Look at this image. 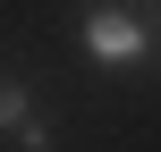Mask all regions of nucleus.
I'll use <instances>...</instances> for the list:
<instances>
[{
  "label": "nucleus",
  "mask_w": 161,
  "mask_h": 152,
  "mask_svg": "<svg viewBox=\"0 0 161 152\" xmlns=\"http://www.w3.org/2000/svg\"><path fill=\"white\" fill-rule=\"evenodd\" d=\"M85 51H93L102 68H136V59L153 51V25H144L136 8L102 0V8H85Z\"/></svg>",
  "instance_id": "f257e3e1"
},
{
  "label": "nucleus",
  "mask_w": 161,
  "mask_h": 152,
  "mask_svg": "<svg viewBox=\"0 0 161 152\" xmlns=\"http://www.w3.org/2000/svg\"><path fill=\"white\" fill-rule=\"evenodd\" d=\"M0 135L25 144V152H51V127H42V110H34V93L17 76H0Z\"/></svg>",
  "instance_id": "f03ea898"
}]
</instances>
